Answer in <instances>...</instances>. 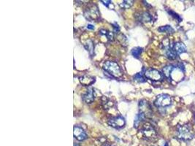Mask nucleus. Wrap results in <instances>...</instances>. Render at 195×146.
<instances>
[{"instance_id": "1", "label": "nucleus", "mask_w": 195, "mask_h": 146, "mask_svg": "<svg viewBox=\"0 0 195 146\" xmlns=\"http://www.w3.org/2000/svg\"><path fill=\"white\" fill-rule=\"evenodd\" d=\"M103 69L113 77H120L123 75L121 69L116 62H110V61L105 62L103 64Z\"/></svg>"}, {"instance_id": "2", "label": "nucleus", "mask_w": 195, "mask_h": 146, "mask_svg": "<svg viewBox=\"0 0 195 146\" xmlns=\"http://www.w3.org/2000/svg\"><path fill=\"white\" fill-rule=\"evenodd\" d=\"M177 137L182 140H192L194 137L192 127L188 124L178 127L177 129Z\"/></svg>"}, {"instance_id": "3", "label": "nucleus", "mask_w": 195, "mask_h": 146, "mask_svg": "<svg viewBox=\"0 0 195 146\" xmlns=\"http://www.w3.org/2000/svg\"><path fill=\"white\" fill-rule=\"evenodd\" d=\"M140 133L143 139L149 141L155 140L156 138V132L153 127L151 124H146L142 127Z\"/></svg>"}, {"instance_id": "4", "label": "nucleus", "mask_w": 195, "mask_h": 146, "mask_svg": "<svg viewBox=\"0 0 195 146\" xmlns=\"http://www.w3.org/2000/svg\"><path fill=\"white\" fill-rule=\"evenodd\" d=\"M84 16L89 21L99 19L100 14H99V10H98L97 7L96 5H91L90 7L86 8L84 12Z\"/></svg>"}, {"instance_id": "5", "label": "nucleus", "mask_w": 195, "mask_h": 146, "mask_svg": "<svg viewBox=\"0 0 195 146\" xmlns=\"http://www.w3.org/2000/svg\"><path fill=\"white\" fill-rule=\"evenodd\" d=\"M172 103V99L167 94H160L157 96L154 102V104L156 107H164L170 105Z\"/></svg>"}, {"instance_id": "6", "label": "nucleus", "mask_w": 195, "mask_h": 146, "mask_svg": "<svg viewBox=\"0 0 195 146\" xmlns=\"http://www.w3.org/2000/svg\"><path fill=\"white\" fill-rule=\"evenodd\" d=\"M108 124L111 127L115 129H121L126 124L125 119L122 116H116L110 118L108 121Z\"/></svg>"}, {"instance_id": "7", "label": "nucleus", "mask_w": 195, "mask_h": 146, "mask_svg": "<svg viewBox=\"0 0 195 146\" xmlns=\"http://www.w3.org/2000/svg\"><path fill=\"white\" fill-rule=\"evenodd\" d=\"M146 78L153 81H159L162 79V75L160 72L154 69H149L145 72Z\"/></svg>"}, {"instance_id": "8", "label": "nucleus", "mask_w": 195, "mask_h": 146, "mask_svg": "<svg viewBox=\"0 0 195 146\" xmlns=\"http://www.w3.org/2000/svg\"><path fill=\"white\" fill-rule=\"evenodd\" d=\"M73 134L74 137L78 141H83L87 138V134L86 131L83 130V129L78 126H75L73 129Z\"/></svg>"}, {"instance_id": "9", "label": "nucleus", "mask_w": 195, "mask_h": 146, "mask_svg": "<svg viewBox=\"0 0 195 146\" xmlns=\"http://www.w3.org/2000/svg\"><path fill=\"white\" fill-rule=\"evenodd\" d=\"M183 69L180 67H173V71L171 72V75H170V79L176 82H179L183 80L184 77Z\"/></svg>"}, {"instance_id": "10", "label": "nucleus", "mask_w": 195, "mask_h": 146, "mask_svg": "<svg viewBox=\"0 0 195 146\" xmlns=\"http://www.w3.org/2000/svg\"><path fill=\"white\" fill-rule=\"evenodd\" d=\"M164 45L165 56L170 60H173L176 59L177 53L174 51V48L169 45V42H167V43L166 44H164Z\"/></svg>"}, {"instance_id": "11", "label": "nucleus", "mask_w": 195, "mask_h": 146, "mask_svg": "<svg viewBox=\"0 0 195 146\" xmlns=\"http://www.w3.org/2000/svg\"><path fill=\"white\" fill-rule=\"evenodd\" d=\"M94 98V91L93 89H88L86 93L83 95L82 96L83 100L86 103H87V104H90V103L93 102Z\"/></svg>"}, {"instance_id": "12", "label": "nucleus", "mask_w": 195, "mask_h": 146, "mask_svg": "<svg viewBox=\"0 0 195 146\" xmlns=\"http://www.w3.org/2000/svg\"><path fill=\"white\" fill-rule=\"evenodd\" d=\"M80 83L84 86H90V85L93 84L95 82V77H92L91 75H83L81 77H80L79 78Z\"/></svg>"}, {"instance_id": "13", "label": "nucleus", "mask_w": 195, "mask_h": 146, "mask_svg": "<svg viewBox=\"0 0 195 146\" xmlns=\"http://www.w3.org/2000/svg\"><path fill=\"white\" fill-rule=\"evenodd\" d=\"M137 19L140 22L148 23L152 21V16L148 12H143L137 15Z\"/></svg>"}, {"instance_id": "14", "label": "nucleus", "mask_w": 195, "mask_h": 146, "mask_svg": "<svg viewBox=\"0 0 195 146\" xmlns=\"http://www.w3.org/2000/svg\"><path fill=\"white\" fill-rule=\"evenodd\" d=\"M173 48L177 54H180L186 51V46L183 42H176L173 46Z\"/></svg>"}, {"instance_id": "15", "label": "nucleus", "mask_w": 195, "mask_h": 146, "mask_svg": "<svg viewBox=\"0 0 195 146\" xmlns=\"http://www.w3.org/2000/svg\"><path fill=\"white\" fill-rule=\"evenodd\" d=\"M139 107H140V113H143V114L146 116V113H149L150 111V107H149V104L146 101H144V100H142V101L140 102L139 103Z\"/></svg>"}, {"instance_id": "16", "label": "nucleus", "mask_w": 195, "mask_h": 146, "mask_svg": "<svg viewBox=\"0 0 195 146\" xmlns=\"http://www.w3.org/2000/svg\"><path fill=\"white\" fill-rule=\"evenodd\" d=\"M84 46L86 48V50L89 52L91 55L93 54L94 53V43L91 39H89V40L86 41L84 44Z\"/></svg>"}, {"instance_id": "17", "label": "nucleus", "mask_w": 195, "mask_h": 146, "mask_svg": "<svg viewBox=\"0 0 195 146\" xmlns=\"http://www.w3.org/2000/svg\"><path fill=\"white\" fill-rule=\"evenodd\" d=\"M173 67L174 66H172V65H169V66H164L163 68V73L165 75V77H167V78H170V75H171V72L173 71Z\"/></svg>"}, {"instance_id": "18", "label": "nucleus", "mask_w": 195, "mask_h": 146, "mask_svg": "<svg viewBox=\"0 0 195 146\" xmlns=\"http://www.w3.org/2000/svg\"><path fill=\"white\" fill-rule=\"evenodd\" d=\"M158 30H159V32H166V33L169 34H171L174 32V29H173L171 26H169V25L161 26V27H159V29H158Z\"/></svg>"}, {"instance_id": "19", "label": "nucleus", "mask_w": 195, "mask_h": 146, "mask_svg": "<svg viewBox=\"0 0 195 146\" xmlns=\"http://www.w3.org/2000/svg\"><path fill=\"white\" fill-rule=\"evenodd\" d=\"M142 51H143V48H140V47H137V48H133L131 51L132 56L135 58H139V56L141 54Z\"/></svg>"}, {"instance_id": "20", "label": "nucleus", "mask_w": 195, "mask_h": 146, "mask_svg": "<svg viewBox=\"0 0 195 146\" xmlns=\"http://www.w3.org/2000/svg\"><path fill=\"white\" fill-rule=\"evenodd\" d=\"M134 1H130V0H126V1H123L120 4V7L124 9H129L133 5Z\"/></svg>"}, {"instance_id": "21", "label": "nucleus", "mask_w": 195, "mask_h": 146, "mask_svg": "<svg viewBox=\"0 0 195 146\" xmlns=\"http://www.w3.org/2000/svg\"><path fill=\"white\" fill-rule=\"evenodd\" d=\"M134 79H135V80H137V82H139V83H144V82H146V79H144L143 75H142L140 72L137 73V74L134 76Z\"/></svg>"}, {"instance_id": "22", "label": "nucleus", "mask_w": 195, "mask_h": 146, "mask_svg": "<svg viewBox=\"0 0 195 146\" xmlns=\"http://www.w3.org/2000/svg\"><path fill=\"white\" fill-rule=\"evenodd\" d=\"M106 36L108 37V39H109L110 41H113V39H114V35H113V32H108V34H107Z\"/></svg>"}, {"instance_id": "23", "label": "nucleus", "mask_w": 195, "mask_h": 146, "mask_svg": "<svg viewBox=\"0 0 195 146\" xmlns=\"http://www.w3.org/2000/svg\"><path fill=\"white\" fill-rule=\"evenodd\" d=\"M101 2H102L106 7H109V5H110L112 3L110 1H101Z\"/></svg>"}, {"instance_id": "24", "label": "nucleus", "mask_w": 195, "mask_h": 146, "mask_svg": "<svg viewBox=\"0 0 195 146\" xmlns=\"http://www.w3.org/2000/svg\"><path fill=\"white\" fill-rule=\"evenodd\" d=\"M87 28L89 29H94V26H92V25H91V24H89V25H88L87 26Z\"/></svg>"}, {"instance_id": "25", "label": "nucleus", "mask_w": 195, "mask_h": 146, "mask_svg": "<svg viewBox=\"0 0 195 146\" xmlns=\"http://www.w3.org/2000/svg\"><path fill=\"white\" fill-rule=\"evenodd\" d=\"M164 146H168V145H167V144H165L164 145Z\"/></svg>"}, {"instance_id": "26", "label": "nucleus", "mask_w": 195, "mask_h": 146, "mask_svg": "<svg viewBox=\"0 0 195 146\" xmlns=\"http://www.w3.org/2000/svg\"><path fill=\"white\" fill-rule=\"evenodd\" d=\"M108 146H112V145H108Z\"/></svg>"}]
</instances>
